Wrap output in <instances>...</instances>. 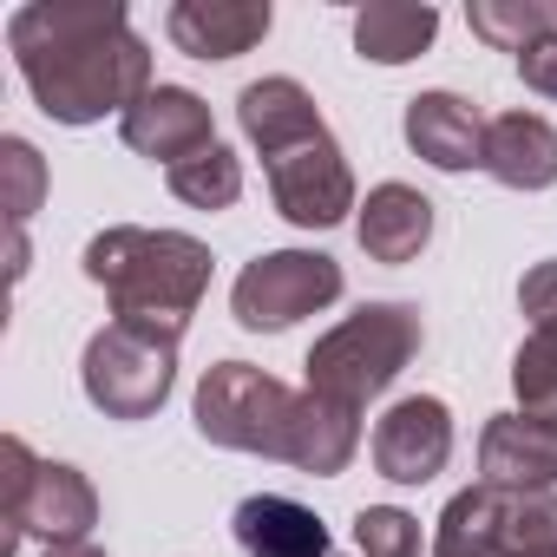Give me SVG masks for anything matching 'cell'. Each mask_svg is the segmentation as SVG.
I'll return each mask as SVG.
<instances>
[{
    "mask_svg": "<svg viewBox=\"0 0 557 557\" xmlns=\"http://www.w3.org/2000/svg\"><path fill=\"white\" fill-rule=\"evenodd\" d=\"M47 557H106V550H99V544H53Z\"/></svg>",
    "mask_w": 557,
    "mask_h": 557,
    "instance_id": "28",
    "label": "cell"
},
{
    "mask_svg": "<svg viewBox=\"0 0 557 557\" xmlns=\"http://www.w3.org/2000/svg\"><path fill=\"white\" fill-rule=\"evenodd\" d=\"M453 459V413L433 394H407L374 420V466L394 485H426Z\"/></svg>",
    "mask_w": 557,
    "mask_h": 557,
    "instance_id": "9",
    "label": "cell"
},
{
    "mask_svg": "<svg viewBox=\"0 0 557 557\" xmlns=\"http://www.w3.org/2000/svg\"><path fill=\"white\" fill-rule=\"evenodd\" d=\"M518 79H524L531 92H544V99H557V34L518 53Z\"/></svg>",
    "mask_w": 557,
    "mask_h": 557,
    "instance_id": "27",
    "label": "cell"
},
{
    "mask_svg": "<svg viewBox=\"0 0 557 557\" xmlns=\"http://www.w3.org/2000/svg\"><path fill=\"white\" fill-rule=\"evenodd\" d=\"M479 485L550 492L557 485V426H544L531 413H492L479 433Z\"/></svg>",
    "mask_w": 557,
    "mask_h": 557,
    "instance_id": "11",
    "label": "cell"
},
{
    "mask_svg": "<svg viewBox=\"0 0 557 557\" xmlns=\"http://www.w3.org/2000/svg\"><path fill=\"white\" fill-rule=\"evenodd\" d=\"M99 524V492L79 466H60V459H40L27 498L8 511V544H0V557H14L21 537H40L47 550L53 544H86Z\"/></svg>",
    "mask_w": 557,
    "mask_h": 557,
    "instance_id": "8",
    "label": "cell"
},
{
    "mask_svg": "<svg viewBox=\"0 0 557 557\" xmlns=\"http://www.w3.org/2000/svg\"><path fill=\"white\" fill-rule=\"evenodd\" d=\"M407 145L433 171H472L485 151V119L459 92H413L407 99Z\"/></svg>",
    "mask_w": 557,
    "mask_h": 557,
    "instance_id": "15",
    "label": "cell"
},
{
    "mask_svg": "<svg viewBox=\"0 0 557 557\" xmlns=\"http://www.w3.org/2000/svg\"><path fill=\"white\" fill-rule=\"evenodd\" d=\"M426 329H420V309L413 302H368L355 309L348 322H335L315 348H309V387L342 400V407H368L374 394H387L400 381V368L420 355Z\"/></svg>",
    "mask_w": 557,
    "mask_h": 557,
    "instance_id": "3",
    "label": "cell"
},
{
    "mask_svg": "<svg viewBox=\"0 0 557 557\" xmlns=\"http://www.w3.org/2000/svg\"><path fill=\"white\" fill-rule=\"evenodd\" d=\"M361 453V413L302 387V407H296V433H289V466L309 472V479H335L348 472V459Z\"/></svg>",
    "mask_w": 557,
    "mask_h": 557,
    "instance_id": "18",
    "label": "cell"
},
{
    "mask_svg": "<svg viewBox=\"0 0 557 557\" xmlns=\"http://www.w3.org/2000/svg\"><path fill=\"white\" fill-rule=\"evenodd\" d=\"M537 557H557V550H537Z\"/></svg>",
    "mask_w": 557,
    "mask_h": 557,
    "instance_id": "29",
    "label": "cell"
},
{
    "mask_svg": "<svg viewBox=\"0 0 557 557\" xmlns=\"http://www.w3.org/2000/svg\"><path fill=\"white\" fill-rule=\"evenodd\" d=\"M511 387L518 413L557 426V335H524V348L511 355Z\"/></svg>",
    "mask_w": 557,
    "mask_h": 557,
    "instance_id": "23",
    "label": "cell"
},
{
    "mask_svg": "<svg viewBox=\"0 0 557 557\" xmlns=\"http://www.w3.org/2000/svg\"><path fill=\"white\" fill-rule=\"evenodd\" d=\"M296 407L302 394L283 387L275 374L249 368V361H216L203 381H197V433L210 446H230V453H262V459H289V433H296Z\"/></svg>",
    "mask_w": 557,
    "mask_h": 557,
    "instance_id": "4",
    "label": "cell"
},
{
    "mask_svg": "<svg viewBox=\"0 0 557 557\" xmlns=\"http://www.w3.org/2000/svg\"><path fill=\"white\" fill-rule=\"evenodd\" d=\"M119 138H125L138 158H151V164L171 171V164L210 151V145H216V125H210V106H203L190 86H151V92L119 119Z\"/></svg>",
    "mask_w": 557,
    "mask_h": 557,
    "instance_id": "10",
    "label": "cell"
},
{
    "mask_svg": "<svg viewBox=\"0 0 557 557\" xmlns=\"http://www.w3.org/2000/svg\"><path fill=\"white\" fill-rule=\"evenodd\" d=\"M335 296H342V262L335 256H322V249H269L236 275L230 315L249 335H283L302 315H322Z\"/></svg>",
    "mask_w": 557,
    "mask_h": 557,
    "instance_id": "6",
    "label": "cell"
},
{
    "mask_svg": "<svg viewBox=\"0 0 557 557\" xmlns=\"http://www.w3.org/2000/svg\"><path fill=\"white\" fill-rule=\"evenodd\" d=\"M479 171L505 190H550L557 184V125L537 112H498L485 119Z\"/></svg>",
    "mask_w": 557,
    "mask_h": 557,
    "instance_id": "14",
    "label": "cell"
},
{
    "mask_svg": "<svg viewBox=\"0 0 557 557\" xmlns=\"http://www.w3.org/2000/svg\"><path fill=\"white\" fill-rule=\"evenodd\" d=\"M433 557H511L505 492H492V485L453 492L446 511H440V531H433Z\"/></svg>",
    "mask_w": 557,
    "mask_h": 557,
    "instance_id": "20",
    "label": "cell"
},
{
    "mask_svg": "<svg viewBox=\"0 0 557 557\" xmlns=\"http://www.w3.org/2000/svg\"><path fill=\"white\" fill-rule=\"evenodd\" d=\"M236 125H243V138L262 158H283V151H296V145H309V138L329 132L322 112H315V99H309V86H296L283 73H275V79H249L236 92Z\"/></svg>",
    "mask_w": 557,
    "mask_h": 557,
    "instance_id": "13",
    "label": "cell"
},
{
    "mask_svg": "<svg viewBox=\"0 0 557 557\" xmlns=\"http://www.w3.org/2000/svg\"><path fill=\"white\" fill-rule=\"evenodd\" d=\"M355 236L374 262H413L426 243H433V203L413 190V184H374L361 216H355Z\"/></svg>",
    "mask_w": 557,
    "mask_h": 557,
    "instance_id": "17",
    "label": "cell"
},
{
    "mask_svg": "<svg viewBox=\"0 0 557 557\" xmlns=\"http://www.w3.org/2000/svg\"><path fill=\"white\" fill-rule=\"evenodd\" d=\"M355 544H361V557H420V518L400 505H361Z\"/></svg>",
    "mask_w": 557,
    "mask_h": 557,
    "instance_id": "24",
    "label": "cell"
},
{
    "mask_svg": "<svg viewBox=\"0 0 557 557\" xmlns=\"http://www.w3.org/2000/svg\"><path fill=\"white\" fill-rule=\"evenodd\" d=\"M518 309L531 315V335H557V256L518 283Z\"/></svg>",
    "mask_w": 557,
    "mask_h": 557,
    "instance_id": "26",
    "label": "cell"
},
{
    "mask_svg": "<svg viewBox=\"0 0 557 557\" xmlns=\"http://www.w3.org/2000/svg\"><path fill=\"white\" fill-rule=\"evenodd\" d=\"M472 34L498 53H524L557 34V0H472L466 8Z\"/></svg>",
    "mask_w": 557,
    "mask_h": 557,
    "instance_id": "21",
    "label": "cell"
},
{
    "mask_svg": "<svg viewBox=\"0 0 557 557\" xmlns=\"http://www.w3.org/2000/svg\"><path fill=\"white\" fill-rule=\"evenodd\" d=\"M262 171H269L275 210H283L296 230H335L348 210H361L355 203V171H348L335 132L309 138V145H296L283 158H262Z\"/></svg>",
    "mask_w": 557,
    "mask_h": 557,
    "instance_id": "7",
    "label": "cell"
},
{
    "mask_svg": "<svg viewBox=\"0 0 557 557\" xmlns=\"http://www.w3.org/2000/svg\"><path fill=\"white\" fill-rule=\"evenodd\" d=\"M210 249L184 230H145V223H112L86 243V283L106 289L112 322L184 342L203 289H210Z\"/></svg>",
    "mask_w": 557,
    "mask_h": 557,
    "instance_id": "2",
    "label": "cell"
},
{
    "mask_svg": "<svg viewBox=\"0 0 557 557\" xmlns=\"http://www.w3.org/2000/svg\"><path fill=\"white\" fill-rule=\"evenodd\" d=\"M440 34V8H413V0H374L355 14V53L374 66H407L433 47Z\"/></svg>",
    "mask_w": 557,
    "mask_h": 557,
    "instance_id": "19",
    "label": "cell"
},
{
    "mask_svg": "<svg viewBox=\"0 0 557 557\" xmlns=\"http://www.w3.org/2000/svg\"><path fill=\"white\" fill-rule=\"evenodd\" d=\"M0 177H8V216L21 230L47 197V164H40V151L27 138H0Z\"/></svg>",
    "mask_w": 557,
    "mask_h": 557,
    "instance_id": "25",
    "label": "cell"
},
{
    "mask_svg": "<svg viewBox=\"0 0 557 557\" xmlns=\"http://www.w3.org/2000/svg\"><path fill=\"white\" fill-rule=\"evenodd\" d=\"M230 524H236V544H243L249 557H329V524H322L309 505L283 498V492L243 498Z\"/></svg>",
    "mask_w": 557,
    "mask_h": 557,
    "instance_id": "16",
    "label": "cell"
},
{
    "mask_svg": "<svg viewBox=\"0 0 557 557\" xmlns=\"http://www.w3.org/2000/svg\"><path fill=\"white\" fill-rule=\"evenodd\" d=\"M164 34L190 60H236L269 34V0H177Z\"/></svg>",
    "mask_w": 557,
    "mask_h": 557,
    "instance_id": "12",
    "label": "cell"
},
{
    "mask_svg": "<svg viewBox=\"0 0 557 557\" xmlns=\"http://www.w3.org/2000/svg\"><path fill=\"white\" fill-rule=\"evenodd\" d=\"M14 66L53 125H99L151 92V47L119 0H34L8 21Z\"/></svg>",
    "mask_w": 557,
    "mask_h": 557,
    "instance_id": "1",
    "label": "cell"
},
{
    "mask_svg": "<svg viewBox=\"0 0 557 557\" xmlns=\"http://www.w3.org/2000/svg\"><path fill=\"white\" fill-rule=\"evenodd\" d=\"M79 387L106 420H151L177 387V342L106 322L79 355Z\"/></svg>",
    "mask_w": 557,
    "mask_h": 557,
    "instance_id": "5",
    "label": "cell"
},
{
    "mask_svg": "<svg viewBox=\"0 0 557 557\" xmlns=\"http://www.w3.org/2000/svg\"><path fill=\"white\" fill-rule=\"evenodd\" d=\"M164 184H171V197L190 203V210H230V203L243 197V158H236L230 145H210V151L171 164Z\"/></svg>",
    "mask_w": 557,
    "mask_h": 557,
    "instance_id": "22",
    "label": "cell"
}]
</instances>
